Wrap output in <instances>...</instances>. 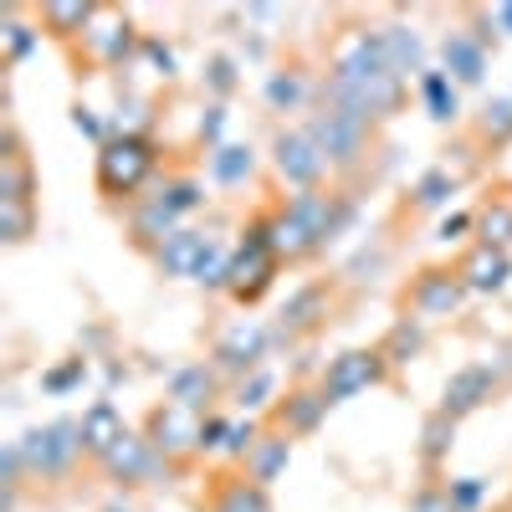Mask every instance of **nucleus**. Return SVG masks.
Returning <instances> with one entry per match:
<instances>
[{"instance_id":"f3484780","label":"nucleus","mask_w":512,"mask_h":512,"mask_svg":"<svg viewBox=\"0 0 512 512\" xmlns=\"http://www.w3.org/2000/svg\"><path fill=\"white\" fill-rule=\"evenodd\" d=\"M210 390H216V364H190L169 379V400L185 405V410H200L210 400Z\"/></svg>"},{"instance_id":"dca6fc26","label":"nucleus","mask_w":512,"mask_h":512,"mask_svg":"<svg viewBox=\"0 0 512 512\" xmlns=\"http://www.w3.org/2000/svg\"><path fill=\"white\" fill-rule=\"evenodd\" d=\"M287 456H292L287 436H262V441H256V451L246 456V477H251L256 487H267V482H277V477L287 472Z\"/></svg>"},{"instance_id":"1a4fd4ad","label":"nucleus","mask_w":512,"mask_h":512,"mask_svg":"<svg viewBox=\"0 0 512 512\" xmlns=\"http://www.w3.org/2000/svg\"><path fill=\"white\" fill-rule=\"evenodd\" d=\"M492 390H497V374H492V364H472V369L451 374L441 410H446V415L456 420V415H466V410H477L482 400H492Z\"/></svg>"},{"instance_id":"39448f33","label":"nucleus","mask_w":512,"mask_h":512,"mask_svg":"<svg viewBox=\"0 0 512 512\" xmlns=\"http://www.w3.org/2000/svg\"><path fill=\"white\" fill-rule=\"evenodd\" d=\"M277 169H282V180H292L297 190H318L328 159L313 144V134L303 128V134H277Z\"/></svg>"},{"instance_id":"4468645a","label":"nucleus","mask_w":512,"mask_h":512,"mask_svg":"<svg viewBox=\"0 0 512 512\" xmlns=\"http://www.w3.org/2000/svg\"><path fill=\"white\" fill-rule=\"evenodd\" d=\"M446 67H451L456 82H482V72H487V47H482L477 36H466V31H451V36H446Z\"/></svg>"},{"instance_id":"ea45409f","label":"nucleus","mask_w":512,"mask_h":512,"mask_svg":"<svg viewBox=\"0 0 512 512\" xmlns=\"http://www.w3.org/2000/svg\"><path fill=\"white\" fill-rule=\"evenodd\" d=\"M144 57L159 67V77H175V52L164 47V41H154V36H144Z\"/></svg>"},{"instance_id":"79ce46f5","label":"nucleus","mask_w":512,"mask_h":512,"mask_svg":"<svg viewBox=\"0 0 512 512\" xmlns=\"http://www.w3.org/2000/svg\"><path fill=\"white\" fill-rule=\"evenodd\" d=\"M221 128H226V108H221V103H216V108H205V118H200V139L216 144V139H221Z\"/></svg>"},{"instance_id":"37998d69","label":"nucleus","mask_w":512,"mask_h":512,"mask_svg":"<svg viewBox=\"0 0 512 512\" xmlns=\"http://www.w3.org/2000/svg\"><path fill=\"white\" fill-rule=\"evenodd\" d=\"M231 82H236L231 62H226V57H216V62H210V88H216V93H231Z\"/></svg>"},{"instance_id":"2eb2a0df","label":"nucleus","mask_w":512,"mask_h":512,"mask_svg":"<svg viewBox=\"0 0 512 512\" xmlns=\"http://www.w3.org/2000/svg\"><path fill=\"white\" fill-rule=\"evenodd\" d=\"M323 410H328V395L323 390H297V395H287V405L277 410V420H282L287 436H308V431H318Z\"/></svg>"},{"instance_id":"72a5a7b5","label":"nucleus","mask_w":512,"mask_h":512,"mask_svg":"<svg viewBox=\"0 0 512 512\" xmlns=\"http://www.w3.org/2000/svg\"><path fill=\"white\" fill-rule=\"evenodd\" d=\"M154 200H159V205H164V210H169V216H175V221H180L185 210H195V205H200L205 195H200V185H195V180H175L169 190H159Z\"/></svg>"},{"instance_id":"423d86ee","label":"nucleus","mask_w":512,"mask_h":512,"mask_svg":"<svg viewBox=\"0 0 512 512\" xmlns=\"http://www.w3.org/2000/svg\"><path fill=\"white\" fill-rule=\"evenodd\" d=\"M466 297V282L456 272H420V282L410 287V313L420 323H436V318H451Z\"/></svg>"},{"instance_id":"a18cd8bd","label":"nucleus","mask_w":512,"mask_h":512,"mask_svg":"<svg viewBox=\"0 0 512 512\" xmlns=\"http://www.w3.org/2000/svg\"><path fill=\"white\" fill-rule=\"evenodd\" d=\"M466 226H472V216H446V221H441V231H436V236H441V241H456V236H461V231H466Z\"/></svg>"},{"instance_id":"c85d7f7f","label":"nucleus","mask_w":512,"mask_h":512,"mask_svg":"<svg viewBox=\"0 0 512 512\" xmlns=\"http://www.w3.org/2000/svg\"><path fill=\"white\" fill-rule=\"evenodd\" d=\"M0 236L6 241L31 236V200H0Z\"/></svg>"},{"instance_id":"f03ea898","label":"nucleus","mask_w":512,"mask_h":512,"mask_svg":"<svg viewBox=\"0 0 512 512\" xmlns=\"http://www.w3.org/2000/svg\"><path fill=\"white\" fill-rule=\"evenodd\" d=\"M77 451H82V420H57V425H47V431L21 436V461L31 466L36 477L67 472Z\"/></svg>"},{"instance_id":"b1692460","label":"nucleus","mask_w":512,"mask_h":512,"mask_svg":"<svg viewBox=\"0 0 512 512\" xmlns=\"http://www.w3.org/2000/svg\"><path fill=\"white\" fill-rule=\"evenodd\" d=\"M231 262H236V251H226V246L210 241L205 256H200V267H195V282H205V287H231Z\"/></svg>"},{"instance_id":"f257e3e1","label":"nucleus","mask_w":512,"mask_h":512,"mask_svg":"<svg viewBox=\"0 0 512 512\" xmlns=\"http://www.w3.org/2000/svg\"><path fill=\"white\" fill-rule=\"evenodd\" d=\"M154 175V144L149 139H108L98 149V190L103 195H134Z\"/></svg>"},{"instance_id":"7c9ffc66","label":"nucleus","mask_w":512,"mask_h":512,"mask_svg":"<svg viewBox=\"0 0 512 512\" xmlns=\"http://www.w3.org/2000/svg\"><path fill=\"white\" fill-rule=\"evenodd\" d=\"M256 441H262V431H256V420H226V436H221V451L226 456H251Z\"/></svg>"},{"instance_id":"c9c22d12","label":"nucleus","mask_w":512,"mask_h":512,"mask_svg":"<svg viewBox=\"0 0 512 512\" xmlns=\"http://www.w3.org/2000/svg\"><path fill=\"white\" fill-rule=\"evenodd\" d=\"M482 134H487L492 144H507V139H512V98H492V103H487Z\"/></svg>"},{"instance_id":"f704fd0d","label":"nucleus","mask_w":512,"mask_h":512,"mask_svg":"<svg viewBox=\"0 0 512 512\" xmlns=\"http://www.w3.org/2000/svg\"><path fill=\"white\" fill-rule=\"evenodd\" d=\"M303 93H308V82L297 77V72H277L267 82V103L272 108H297V103H303Z\"/></svg>"},{"instance_id":"9b49d317","label":"nucleus","mask_w":512,"mask_h":512,"mask_svg":"<svg viewBox=\"0 0 512 512\" xmlns=\"http://www.w3.org/2000/svg\"><path fill=\"white\" fill-rule=\"evenodd\" d=\"M123 436H128V431H123V415H118L108 400H98L88 415H82V451H88V456H98V461H103Z\"/></svg>"},{"instance_id":"5701e85b","label":"nucleus","mask_w":512,"mask_h":512,"mask_svg":"<svg viewBox=\"0 0 512 512\" xmlns=\"http://www.w3.org/2000/svg\"><path fill=\"white\" fill-rule=\"evenodd\" d=\"M420 98L431 108V118H456V88H451V72H420Z\"/></svg>"},{"instance_id":"a211bd4d","label":"nucleus","mask_w":512,"mask_h":512,"mask_svg":"<svg viewBox=\"0 0 512 512\" xmlns=\"http://www.w3.org/2000/svg\"><path fill=\"white\" fill-rule=\"evenodd\" d=\"M210 512H272L267 492L256 487L251 477H226L216 487V502H210Z\"/></svg>"},{"instance_id":"412c9836","label":"nucleus","mask_w":512,"mask_h":512,"mask_svg":"<svg viewBox=\"0 0 512 512\" xmlns=\"http://www.w3.org/2000/svg\"><path fill=\"white\" fill-rule=\"evenodd\" d=\"M379 41H384V57H390L395 77L420 72V36H415V31H405V26H384Z\"/></svg>"},{"instance_id":"9d476101","label":"nucleus","mask_w":512,"mask_h":512,"mask_svg":"<svg viewBox=\"0 0 512 512\" xmlns=\"http://www.w3.org/2000/svg\"><path fill=\"white\" fill-rule=\"evenodd\" d=\"M507 251L502 246H472V251H466V262L456 267V277L466 282V292H497L502 282H507Z\"/></svg>"},{"instance_id":"cd10ccee","label":"nucleus","mask_w":512,"mask_h":512,"mask_svg":"<svg viewBox=\"0 0 512 512\" xmlns=\"http://www.w3.org/2000/svg\"><path fill=\"white\" fill-rule=\"evenodd\" d=\"M451 195H456V180L446 175V169H431V175H420V185H415V205L420 210H441Z\"/></svg>"},{"instance_id":"58836bf2","label":"nucleus","mask_w":512,"mask_h":512,"mask_svg":"<svg viewBox=\"0 0 512 512\" xmlns=\"http://www.w3.org/2000/svg\"><path fill=\"white\" fill-rule=\"evenodd\" d=\"M6 47H11V57L21 62V57H31L36 52V31L31 26H21V21H11L6 26Z\"/></svg>"},{"instance_id":"393cba45","label":"nucleus","mask_w":512,"mask_h":512,"mask_svg":"<svg viewBox=\"0 0 512 512\" xmlns=\"http://www.w3.org/2000/svg\"><path fill=\"white\" fill-rule=\"evenodd\" d=\"M477 226H482V241L487 246H507L512 241V200H492L482 216H477Z\"/></svg>"},{"instance_id":"4c0bfd02","label":"nucleus","mask_w":512,"mask_h":512,"mask_svg":"<svg viewBox=\"0 0 512 512\" xmlns=\"http://www.w3.org/2000/svg\"><path fill=\"white\" fill-rule=\"evenodd\" d=\"M410 512H456V502H451V487H425V492H415Z\"/></svg>"},{"instance_id":"a878e982","label":"nucleus","mask_w":512,"mask_h":512,"mask_svg":"<svg viewBox=\"0 0 512 512\" xmlns=\"http://www.w3.org/2000/svg\"><path fill=\"white\" fill-rule=\"evenodd\" d=\"M323 297H328L323 287H303L297 297H287V308H282V323H287V328H313V323H318L313 313L323 308Z\"/></svg>"},{"instance_id":"c03bdc74","label":"nucleus","mask_w":512,"mask_h":512,"mask_svg":"<svg viewBox=\"0 0 512 512\" xmlns=\"http://www.w3.org/2000/svg\"><path fill=\"white\" fill-rule=\"evenodd\" d=\"M72 123H77V134H88V139H103V123L93 118V108H77V113H72ZM103 144H108V139H103Z\"/></svg>"},{"instance_id":"ddd939ff","label":"nucleus","mask_w":512,"mask_h":512,"mask_svg":"<svg viewBox=\"0 0 512 512\" xmlns=\"http://www.w3.org/2000/svg\"><path fill=\"white\" fill-rule=\"evenodd\" d=\"M205 246H210V236H200V231H175L154 256H159V267L169 272V277H195V267H200V256H205Z\"/></svg>"},{"instance_id":"6e6552de","label":"nucleus","mask_w":512,"mask_h":512,"mask_svg":"<svg viewBox=\"0 0 512 512\" xmlns=\"http://www.w3.org/2000/svg\"><path fill=\"white\" fill-rule=\"evenodd\" d=\"M262 354H267V328L262 323H236L216 349V374H246V369H256Z\"/></svg>"},{"instance_id":"a19ab883","label":"nucleus","mask_w":512,"mask_h":512,"mask_svg":"<svg viewBox=\"0 0 512 512\" xmlns=\"http://www.w3.org/2000/svg\"><path fill=\"white\" fill-rule=\"evenodd\" d=\"M77 379H82V359H72L67 369H52V374H47V390H52V395H62V390H72Z\"/></svg>"},{"instance_id":"e433bc0d","label":"nucleus","mask_w":512,"mask_h":512,"mask_svg":"<svg viewBox=\"0 0 512 512\" xmlns=\"http://www.w3.org/2000/svg\"><path fill=\"white\" fill-rule=\"evenodd\" d=\"M482 497H487L482 477H461V482H451V502H456V512H477Z\"/></svg>"},{"instance_id":"c756f323","label":"nucleus","mask_w":512,"mask_h":512,"mask_svg":"<svg viewBox=\"0 0 512 512\" xmlns=\"http://www.w3.org/2000/svg\"><path fill=\"white\" fill-rule=\"evenodd\" d=\"M451 441H456V420H451L446 410H436L431 420H425V456L441 461V456L451 451Z\"/></svg>"},{"instance_id":"aec40b11","label":"nucleus","mask_w":512,"mask_h":512,"mask_svg":"<svg viewBox=\"0 0 512 512\" xmlns=\"http://www.w3.org/2000/svg\"><path fill=\"white\" fill-rule=\"evenodd\" d=\"M88 47H93V57H98V62L118 67V62L128 57V47H134V26H128V21L93 26V31H88Z\"/></svg>"},{"instance_id":"2f4dec72","label":"nucleus","mask_w":512,"mask_h":512,"mask_svg":"<svg viewBox=\"0 0 512 512\" xmlns=\"http://www.w3.org/2000/svg\"><path fill=\"white\" fill-rule=\"evenodd\" d=\"M379 354H384V359H395V364H405L410 354H420V318H415V323L405 318L390 338H384V349H379Z\"/></svg>"},{"instance_id":"7ed1b4c3","label":"nucleus","mask_w":512,"mask_h":512,"mask_svg":"<svg viewBox=\"0 0 512 512\" xmlns=\"http://www.w3.org/2000/svg\"><path fill=\"white\" fill-rule=\"evenodd\" d=\"M364 128L369 123L354 118V113H344V108H323V113H313L308 134H313V144L323 149L328 164H354L364 154Z\"/></svg>"},{"instance_id":"49530a36","label":"nucleus","mask_w":512,"mask_h":512,"mask_svg":"<svg viewBox=\"0 0 512 512\" xmlns=\"http://www.w3.org/2000/svg\"><path fill=\"white\" fill-rule=\"evenodd\" d=\"M492 21H497V26L512 36V6H497V11H492Z\"/></svg>"},{"instance_id":"4be33fe9","label":"nucleus","mask_w":512,"mask_h":512,"mask_svg":"<svg viewBox=\"0 0 512 512\" xmlns=\"http://www.w3.org/2000/svg\"><path fill=\"white\" fill-rule=\"evenodd\" d=\"M251 149H241V144H221L216 154H210V175H216V185H241V180H251Z\"/></svg>"},{"instance_id":"6ab92c4d","label":"nucleus","mask_w":512,"mask_h":512,"mask_svg":"<svg viewBox=\"0 0 512 512\" xmlns=\"http://www.w3.org/2000/svg\"><path fill=\"white\" fill-rule=\"evenodd\" d=\"M41 21H47V31L52 36H88L93 31V6L88 0H47L41 6Z\"/></svg>"},{"instance_id":"20e7f679","label":"nucleus","mask_w":512,"mask_h":512,"mask_svg":"<svg viewBox=\"0 0 512 512\" xmlns=\"http://www.w3.org/2000/svg\"><path fill=\"white\" fill-rule=\"evenodd\" d=\"M379 379H384V354H379V349H349V354H338V359L328 364L323 395H328V405H338V400L369 390V384H379Z\"/></svg>"},{"instance_id":"f8f14e48","label":"nucleus","mask_w":512,"mask_h":512,"mask_svg":"<svg viewBox=\"0 0 512 512\" xmlns=\"http://www.w3.org/2000/svg\"><path fill=\"white\" fill-rule=\"evenodd\" d=\"M103 466H108V477H118V482H139V477L154 472V441L149 436H123L103 456Z\"/></svg>"},{"instance_id":"473e14b6","label":"nucleus","mask_w":512,"mask_h":512,"mask_svg":"<svg viewBox=\"0 0 512 512\" xmlns=\"http://www.w3.org/2000/svg\"><path fill=\"white\" fill-rule=\"evenodd\" d=\"M272 390H277V374L251 369V379H241V390H236V405H241V410H262Z\"/></svg>"},{"instance_id":"bb28decb","label":"nucleus","mask_w":512,"mask_h":512,"mask_svg":"<svg viewBox=\"0 0 512 512\" xmlns=\"http://www.w3.org/2000/svg\"><path fill=\"white\" fill-rule=\"evenodd\" d=\"M0 200H31V169L26 159L11 149L6 164H0Z\"/></svg>"},{"instance_id":"0eeeda50","label":"nucleus","mask_w":512,"mask_h":512,"mask_svg":"<svg viewBox=\"0 0 512 512\" xmlns=\"http://www.w3.org/2000/svg\"><path fill=\"white\" fill-rule=\"evenodd\" d=\"M200 410H185V405H159L154 415H149V441H154V451H164V456H175V451H190V446H200Z\"/></svg>"}]
</instances>
